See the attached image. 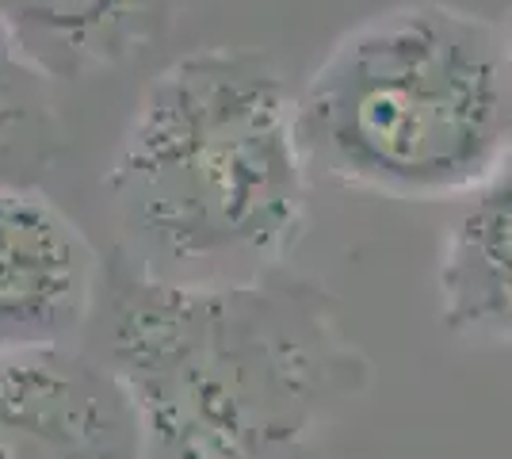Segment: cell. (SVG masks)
Returning <instances> with one entry per match:
<instances>
[{"instance_id":"cell-1","label":"cell","mask_w":512,"mask_h":459,"mask_svg":"<svg viewBox=\"0 0 512 459\" xmlns=\"http://www.w3.org/2000/svg\"><path fill=\"white\" fill-rule=\"evenodd\" d=\"M88 337L150 459H325L371 387L341 303L287 264L172 280L119 245Z\"/></svg>"},{"instance_id":"cell-7","label":"cell","mask_w":512,"mask_h":459,"mask_svg":"<svg viewBox=\"0 0 512 459\" xmlns=\"http://www.w3.org/2000/svg\"><path fill=\"white\" fill-rule=\"evenodd\" d=\"M188 0H0V27L50 81L123 66L172 31Z\"/></svg>"},{"instance_id":"cell-8","label":"cell","mask_w":512,"mask_h":459,"mask_svg":"<svg viewBox=\"0 0 512 459\" xmlns=\"http://www.w3.org/2000/svg\"><path fill=\"white\" fill-rule=\"evenodd\" d=\"M54 85L0 27V184L39 188L65 146Z\"/></svg>"},{"instance_id":"cell-2","label":"cell","mask_w":512,"mask_h":459,"mask_svg":"<svg viewBox=\"0 0 512 459\" xmlns=\"http://www.w3.org/2000/svg\"><path fill=\"white\" fill-rule=\"evenodd\" d=\"M130 257L172 280H241L302 241L310 161L272 54L199 46L153 77L104 180Z\"/></svg>"},{"instance_id":"cell-4","label":"cell","mask_w":512,"mask_h":459,"mask_svg":"<svg viewBox=\"0 0 512 459\" xmlns=\"http://www.w3.org/2000/svg\"><path fill=\"white\" fill-rule=\"evenodd\" d=\"M104 261L39 188L0 184V360L81 349L100 306Z\"/></svg>"},{"instance_id":"cell-6","label":"cell","mask_w":512,"mask_h":459,"mask_svg":"<svg viewBox=\"0 0 512 459\" xmlns=\"http://www.w3.org/2000/svg\"><path fill=\"white\" fill-rule=\"evenodd\" d=\"M436 303L455 337L512 345V153L455 211L440 241Z\"/></svg>"},{"instance_id":"cell-3","label":"cell","mask_w":512,"mask_h":459,"mask_svg":"<svg viewBox=\"0 0 512 459\" xmlns=\"http://www.w3.org/2000/svg\"><path fill=\"white\" fill-rule=\"evenodd\" d=\"M310 169L394 199L470 196L512 153V39L409 0L344 31L295 92Z\"/></svg>"},{"instance_id":"cell-5","label":"cell","mask_w":512,"mask_h":459,"mask_svg":"<svg viewBox=\"0 0 512 459\" xmlns=\"http://www.w3.org/2000/svg\"><path fill=\"white\" fill-rule=\"evenodd\" d=\"M0 459H150L127 394L81 349L0 360Z\"/></svg>"}]
</instances>
